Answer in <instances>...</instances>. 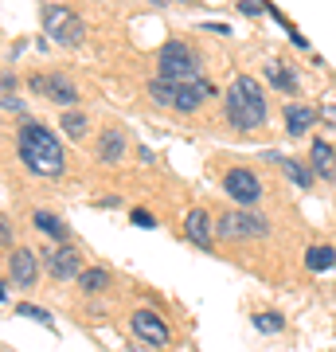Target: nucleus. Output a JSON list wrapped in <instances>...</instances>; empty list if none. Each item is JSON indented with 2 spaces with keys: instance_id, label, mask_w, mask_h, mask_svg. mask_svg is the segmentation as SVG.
I'll return each instance as SVG.
<instances>
[{
  "instance_id": "1",
  "label": "nucleus",
  "mask_w": 336,
  "mask_h": 352,
  "mask_svg": "<svg viewBox=\"0 0 336 352\" xmlns=\"http://www.w3.org/2000/svg\"><path fill=\"white\" fill-rule=\"evenodd\" d=\"M16 145H20L24 164L36 176H51V180H59V176H63V145H59V138H55L47 126L27 122V126L20 129Z\"/></svg>"
},
{
  "instance_id": "2",
  "label": "nucleus",
  "mask_w": 336,
  "mask_h": 352,
  "mask_svg": "<svg viewBox=\"0 0 336 352\" xmlns=\"http://www.w3.org/2000/svg\"><path fill=\"white\" fill-rule=\"evenodd\" d=\"M227 122L235 129H254L266 122V98L250 75H238L227 90Z\"/></svg>"
},
{
  "instance_id": "3",
  "label": "nucleus",
  "mask_w": 336,
  "mask_h": 352,
  "mask_svg": "<svg viewBox=\"0 0 336 352\" xmlns=\"http://www.w3.org/2000/svg\"><path fill=\"white\" fill-rule=\"evenodd\" d=\"M157 67H161V78H172V82H192V78H196V71H199L196 55H192L184 43H176V39L161 47Z\"/></svg>"
},
{
  "instance_id": "4",
  "label": "nucleus",
  "mask_w": 336,
  "mask_h": 352,
  "mask_svg": "<svg viewBox=\"0 0 336 352\" xmlns=\"http://www.w3.org/2000/svg\"><path fill=\"white\" fill-rule=\"evenodd\" d=\"M266 231H270V223H266L262 215H254L250 208L227 212L223 219H219V239H262Z\"/></svg>"
},
{
  "instance_id": "5",
  "label": "nucleus",
  "mask_w": 336,
  "mask_h": 352,
  "mask_svg": "<svg viewBox=\"0 0 336 352\" xmlns=\"http://www.w3.org/2000/svg\"><path fill=\"white\" fill-rule=\"evenodd\" d=\"M43 32H47L51 39H59L63 47H78L82 43V24H78V16L71 12V8H47L43 12Z\"/></svg>"
},
{
  "instance_id": "6",
  "label": "nucleus",
  "mask_w": 336,
  "mask_h": 352,
  "mask_svg": "<svg viewBox=\"0 0 336 352\" xmlns=\"http://www.w3.org/2000/svg\"><path fill=\"white\" fill-rule=\"evenodd\" d=\"M223 188L235 196L238 204H254L262 196V184H258V176L250 173V168H231L223 180Z\"/></svg>"
},
{
  "instance_id": "7",
  "label": "nucleus",
  "mask_w": 336,
  "mask_h": 352,
  "mask_svg": "<svg viewBox=\"0 0 336 352\" xmlns=\"http://www.w3.org/2000/svg\"><path fill=\"white\" fill-rule=\"evenodd\" d=\"M133 333H137L145 344H153V349H164V344H168V325H164L157 314H149V309H137V314H133Z\"/></svg>"
},
{
  "instance_id": "8",
  "label": "nucleus",
  "mask_w": 336,
  "mask_h": 352,
  "mask_svg": "<svg viewBox=\"0 0 336 352\" xmlns=\"http://www.w3.org/2000/svg\"><path fill=\"white\" fill-rule=\"evenodd\" d=\"M32 87H36L39 94H47L51 102H59V106H71V102L78 98L75 82H71V78H63V75H51V78L36 75V78H32Z\"/></svg>"
},
{
  "instance_id": "9",
  "label": "nucleus",
  "mask_w": 336,
  "mask_h": 352,
  "mask_svg": "<svg viewBox=\"0 0 336 352\" xmlns=\"http://www.w3.org/2000/svg\"><path fill=\"white\" fill-rule=\"evenodd\" d=\"M212 82H208V78H192V82H180V90H176V110L180 113H192V110H199V102L208 98V94H212Z\"/></svg>"
},
{
  "instance_id": "10",
  "label": "nucleus",
  "mask_w": 336,
  "mask_h": 352,
  "mask_svg": "<svg viewBox=\"0 0 336 352\" xmlns=\"http://www.w3.org/2000/svg\"><path fill=\"white\" fill-rule=\"evenodd\" d=\"M8 274L16 278V286H36V254L24 251V247H16L8 254Z\"/></svg>"
},
{
  "instance_id": "11",
  "label": "nucleus",
  "mask_w": 336,
  "mask_h": 352,
  "mask_svg": "<svg viewBox=\"0 0 336 352\" xmlns=\"http://www.w3.org/2000/svg\"><path fill=\"white\" fill-rule=\"evenodd\" d=\"M47 270L59 278V282L75 278L78 270H82V263H78V251H75V247H59V251H51V254H47Z\"/></svg>"
},
{
  "instance_id": "12",
  "label": "nucleus",
  "mask_w": 336,
  "mask_h": 352,
  "mask_svg": "<svg viewBox=\"0 0 336 352\" xmlns=\"http://www.w3.org/2000/svg\"><path fill=\"white\" fill-rule=\"evenodd\" d=\"M309 161H313V173L317 176L336 180V145H328V141H313L309 145Z\"/></svg>"
},
{
  "instance_id": "13",
  "label": "nucleus",
  "mask_w": 336,
  "mask_h": 352,
  "mask_svg": "<svg viewBox=\"0 0 336 352\" xmlns=\"http://www.w3.org/2000/svg\"><path fill=\"white\" fill-rule=\"evenodd\" d=\"M184 227H188V239L196 243V247H208V243H212V219H208L203 208H192L188 219H184Z\"/></svg>"
},
{
  "instance_id": "14",
  "label": "nucleus",
  "mask_w": 336,
  "mask_h": 352,
  "mask_svg": "<svg viewBox=\"0 0 336 352\" xmlns=\"http://www.w3.org/2000/svg\"><path fill=\"white\" fill-rule=\"evenodd\" d=\"M313 122H317V113H313L309 106H289L286 110V129L289 133H305Z\"/></svg>"
},
{
  "instance_id": "15",
  "label": "nucleus",
  "mask_w": 336,
  "mask_h": 352,
  "mask_svg": "<svg viewBox=\"0 0 336 352\" xmlns=\"http://www.w3.org/2000/svg\"><path fill=\"white\" fill-rule=\"evenodd\" d=\"M266 78H270L278 90H286V94H289V90H298V75H293V71H286L278 59H270V63H266Z\"/></svg>"
},
{
  "instance_id": "16",
  "label": "nucleus",
  "mask_w": 336,
  "mask_h": 352,
  "mask_svg": "<svg viewBox=\"0 0 336 352\" xmlns=\"http://www.w3.org/2000/svg\"><path fill=\"white\" fill-rule=\"evenodd\" d=\"M333 263H336L333 247H309V251H305V266L317 270V274H321V270H333Z\"/></svg>"
},
{
  "instance_id": "17",
  "label": "nucleus",
  "mask_w": 336,
  "mask_h": 352,
  "mask_svg": "<svg viewBox=\"0 0 336 352\" xmlns=\"http://www.w3.org/2000/svg\"><path fill=\"white\" fill-rule=\"evenodd\" d=\"M176 90H180V82H172V78H153V82H149L153 102H161V106H172V102H176Z\"/></svg>"
},
{
  "instance_id": "18",
  "label": "nucleus",
  "mask_w": 336,
  "mask_h": 352,
  "mask_svg": "<svg viewBox=\"0 0 336 352\" xmlns=\"http://www.w3.org/2000/svg\"><path fill=\"white\" fill-rule=\"evenodd\" d=\"M274 164H282V168H286V176L298 184V188H309V184H313V176H309V168H305V164L289 161V157H274Z\"/></svg>"
},
{
  "instance_id": "19",
  "label": "nucleus",
  "mask_w": 336,
  "mask_h": 352,
  "mask_svg": "<svg viewBox=\"0 0 336 352\" xmlns=\"http://www.w3.org/2000/svg\"><path fill=\"white\" fill-rule=\"evenodd\" d=\"M78 282H82V289L98 294V289L110 286V270H98V266H94V270H82V274H78Z\"/></svg>"
},
{
  "instance_id": "20",
  "label": "nucleus",
  "mask_w": 336,
  "mask_h": 352,
  "mask_svg": "<svg viewBox=\"0 0 336 352\" xmlns=\"http://www.w3.org/2000/svg\"><path fill=\"white\" fill-rule=\"evenodd\" d=\"M122 133H110V129H106V133H102V149H98V157L102 161H117V157H122Z\"/></svg>"
},
{
  "instance_id": "21",
  "label": "nucleus",
  "mask_w": 336,
  "mask_h": 352,
  "mask_svg": "<svg viewBox=\"0 0 336 352\" xmlns=\"http://www.w3.org/2000/svg\"><path fill=\"white\" fill-rule=\"evenodd\" d=\"M36 227L39 231H47L51 239H67V227H63L55 215H47V212H36Z\"/></svg>"
},
{
  "instance_id": "22",
  "label": "nucleus",
  "mask_w": 336,
  "mask_h": 352,
  "mask_svg": "<svg viewBox=\"0 0 336 352\" xmlns=\"http://www.w3.org/2000/svg\"><path fill=\"white\" fill-rule=\"evenodd\" d=\"M254 329H262V333H282L286 321H282V314H254Z\"/></svg>"
},
{
  "instance_id": "23",
  "label": "nucleus",
  "mask_w": 336,
  "mask_h": 352,
  "mask_svg": "<svg viewBox=\"0 0 336 352\" xmlns=\"http://www.w3.org/2000/svg\"><path fill=\"white\" fill-rule=\"evenodd\" d=\"M63 129H67L71 138H82V133H87V118H82V113H63Z\"/></svg>"
},
{
  "instance_id": "24",
  "label": "nucleus",
  "mask_w": 336,
  "mask_h": 352,
  "mask_svg": "<svg viewBox=\"0 0 336 352\" xmlns=\"http://www.w3.org/2000/svg\"><path fill=\"white\" fill-rule=\"evenodd\" d=\"M16 314H20V317H32V321H39V325H55V321H51V314H47V309H39V305H16Z\"/></svg>"
},
{
  "instance_id": "25",
  "label": "nucleus",
  "mask_w": 336,
  "mask_h": 352,
  "mask_svg": "<svg viewBox=\"0 0 336 352\" xmlns=\"http://www.w3.org/2000/svg\"><path fill=\"white\" fill-rule=\"evenodd\" d=\"M129 219H133L137 227H157V219H153L149 212H141V208H137V212H129Z\"/></svg>"
},
{
  "instance_id": "26",
  "label": "nucleus",
  "mask_w": 336,
  "mask_h": 352,
  "mask_svg": "<svg viewBox=\"0 0 336 352\" xmlns=\"http://www.w3.org/2000/svg\"><path fill=\"white\" fill-rule=\"evenodd\" d=\"M262 8H266V4H258V0H243V4H238V12H247V16H258Z\"/></svg>"
},
{
  "instance_id": "27",
  "label": "nucleus",
  "mask_w": 336,
  "mask_h": 352,
  "mask_svg": "<svg viewBox=\"0 0 336 352\" xmlns=\"http://www.w3.org/2000/svg\"><path fill=\"white\" fill-rule=\"evenodd\" d=\"M0 235H4L0 243H12V227H8V219H0Z\"/></svg>"
}]
</instances>
